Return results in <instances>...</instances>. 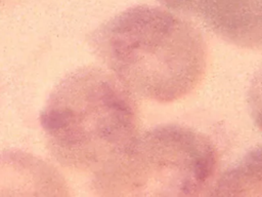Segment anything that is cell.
<instances>
[{"label":"cell","mask_w":262,"mask_h":197,"mask_svg":"<svg viewBox=\"0 0 262 197\" xmlns=\"http://www.w3.org/2000/svg\"><path fill=\"white\" fill-rule=\"evenodd\" d=\"M96 55L131 93L172 103L205 77L208 49L188 21L160 7L137 5L116 14L90 35Z\"/></svg>","instance_id":"cell-1"},{"label":"cell","mask_w":262,"mask_h":197,"mask_svg":"<svg viewBox=\"0 0 262 197\" xmlns=\"http://www.w3.org/2000/svg\"><path fill=\"white\" fill-rule=\"evenodd\" d=\"M40 124L50 154L61 166L95 174L133 143L139 117L131 92L102 69L89 66L59 81Z\"/></svg>","instance_id":"cell-2"},{"label":"cell","mask_w":262,"mask_h":197,"mask_svg":"<svg viewBox=\"0 0 262 197\" xmlns=\"http://www.w3.org/2000/svg\"><path fill=\"white\" fill-rule=\"evenodd\" d=\"M219 155L210 137L165 124L138 134L113 163L93 176L99 196H196L209 188Z\"/></svg>","instance_id":"cell-3"},{"label":"cell","mask_w":262,"mask_h":197,"mask_svg":"<svg viewBox=\"0 0 262 197\" xmlns=\"http://www.w3.org/2000/svg\"><path fill=\"white\" fill-rule=\"evenodd\" d=\"M173 11L196 18L223 40L260 49L261 0H159Z\"/></svg>","instance_id":"cell-4"},{"label":"cell","mask_w":262,"mask_h":197,"mask_svg":"<svg viewBox=\"0 0 262 197\" xmlns=\"http://www.w3.org/2000/svg\"><path fill=\"white\" fill-rule=\"evenodd\" d=\"M2 1H3V0H0V3H1V2H2Z\"/></svg>","instance_id":"cell-5"}]
</instances>
